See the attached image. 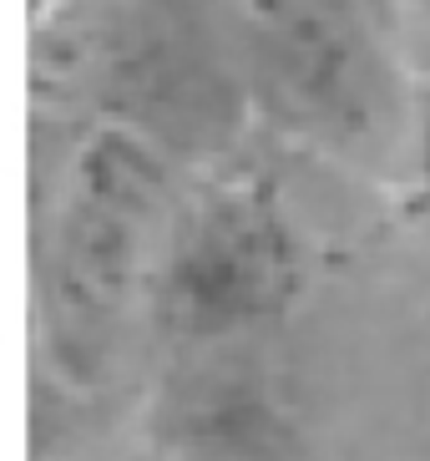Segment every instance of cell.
Wrapping results in <instances>:
<instances>
[{"label": "cell", "mask_w": 430, "mask_h": 461, "mask_svg": "<svg viewBox=\"0 0 430 461\" xmlns=\"http://www.w3.org/2000/svg\"><path fill=\"white\" fill-rule=\"evenodd\" d=\"M167 223L157 158L127 132L92 137L76 158L40 264L46 350L71 380L107 370L137 289H152Z\"/></svg>", "instance_id": "obj_1"}, {"label": "cell", "mask_w": 430, "mask_h": 461, "mask_svg": "<svg viewBox=\"0 0 430 461\" xmlns=\"http://www.w3.org/2000/svg\"><path fill=\"white\" fill-rule=\"evenodd\" d=\"M426 26H430V0H426Z\"/></svg>", "instance_id": "obj_4"}, {"label": "cell", "mask_w": 430, "mask_h": 461, "mask_svg": "<svg viewBox=\"0 0 430 461\" xmlns=\"http://www.w3.org/2000/svg\"><path fill=\"white\" fill-rule=\"evenodd\" d=\"M309 258L269 177H223L173 213L152 320L177 350H238L299 304Z\"/></svg>", "instance_id": "obj_2"}, {"label": "cell", "mask_w": 430, "mask_h": 461, "mask_svg": "<svg viewBox=\"0 0 430 461\" xmlns=\"http://www.w3.org/2000/svg\"><path fill=\"white\" fill-rule=\"evenodd\" d=\"M67 5H71V0H26V11H31V26H36V31H46V26L56 21V15L67 11Z\"/></svg>", "instance_id": "obj_3"}]
</instances>
